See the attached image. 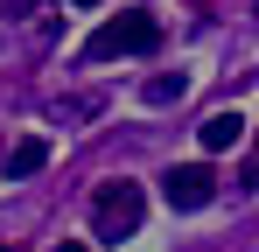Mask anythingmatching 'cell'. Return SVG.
<instances>
[{"instance_id":"6da1fadb","label":"cell","mask_w":259,"mask_h":252,"mask_svg":"<svg viewBox=\"0 0 259 252\" xmlns=\"http://www.w3.org/2000/svg\"><path fill=\"white\" fill-rule=\"evenodd\" d=\"M140 217H147V196L133 189L126 175H119V182H98V196H91V231H98L105 245L133 238V231H140Z\"/></svg>"},{"instance_id":"7a4b0ae2","label":"cell","mask_w":259,"mask_h":252,"mask_svg":"<svg viewBox=\"0 0 259 252\" xmlns=\"http://www.w3.org/2000/svg\"><path fill=\"white\" fill-rule=\"evenodd\" d=\"M154 49H161V21H154V14H140V7L112 14V21L84 42V56H98V63H105V56H154Z\"/></svg>"},{"instance_id":"3957f363","label":"cell","mask_w":259,"mask_h":252,"mask_svg":"<svg viewBox=\"0 0 259 252\" xmlns=\"http://www.w3.org/2000/svg\"><path fill=\"white\" fill-rule=\"evenodd\" d=\"M161 196H168L175 210H203L217 196V175L203 161H182V168H168V175H161Z\"/></svg>"},{"instance_id":"277c9868","label":"cell","mask_w":259,"mask_h":252,"mask_svg":"<svg viewBox=\"0 0 259 252\" xmlns=\"http://www.w3.org/2000/svg\"><path fill=\"white\" fill-rule=\"evenodd\" d=\"M245 112H231V105H224V112H210V119L196 126V140H203V154H231V147H238V140H245Z\"/></svg>"},{"instance_id":"5b68a950","label":"cell","mask_w":259,"mask_h":252,"mask_svg":"<svg viewBox=\"0 0 259 252\" xmlns=\"http://www.w3.org/2000/svg\"><path fill=\"white\" fill-rule=\"evenodd\" d=\"M42 161H49V140H14L7 147V182H28V175H42Z\"/></svg>"},{"instance_id":"8992f818","label":"cell","mask_w":259,"mask_h":252,"mask_svg":"<svg viewBox=\"0 0 259 252\" xmlns=\"http://www.w3.org/2000/svg\"><path fill=\"white\" fill-rule=\"evenodd\" d=\"M182 91H189V77H182V70H154V77L140 84V98H147V105H175Z\"/></svg>"},{"instance_id":"52a82bcc","label":"cell","mask_w":259,"mask_h":252,"mask_svg":"<svg viewBox=\"0 0 259 252\" xmlns=\"http://www.w3.org/2000/svg\"><path fill=\"white\" fill-rule=\"evenodd\" d=\"M56 252H91V245H77V238H63V245H56Z\"/></svg>"},{"instance_id":"ba28073f","label":"cell","mask_w":259,"mask_h":252,"mask_svg":"<svg viewBox=\"0 0 259 252\" xmlns=\"http://www.w3.org/2000/svg\"><path fill=\"white\" fill-rule=\"evenodd\" d=\"M77 7H98V0H77Z\"/></svg>"},{"instance_id":"9c48e42d","label":"cell","mask_w":259,"mask_h":252,"mask_svg":"<svg viewBox=\"0 0 259 252\" xmlns=\"http://www.w3.org/2000/svg\"><path fill=\"white\" fill-rule=\"evenodd\" d=\"M0 252H7V245H0Z\"/></svg>"}]
</instances>
